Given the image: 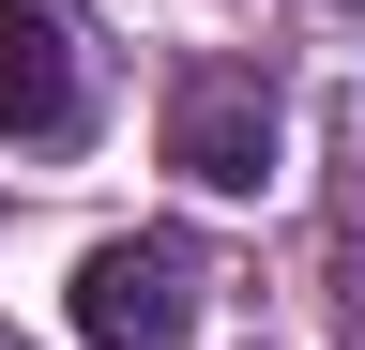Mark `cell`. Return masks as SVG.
Returning <instances> with one entry per match:
<instances>
[{
	"label": "cell",
	"instance_id": "3957f363",
	"mask_svg": "<svg viewBox=\"0 0 365 350\" xmlns=\"http://www.w3.org/2000/svg\"><path fill=\"white\" fill-rule=\"evenodd\" d=\"M0 138H16V153L91 138V61H76V16H61V0H0Z\"/></svg>",
	"mask_w": 365,
	"mask_h": 350
},
{
	"label": "cell",
	"instance_id": "6da1fadb",
	"mask_svg": "<svg viewBox=\"0 0 365 350\" xmlns=\"http://www.w3.org/2000/svg\"><path fill=\"white\" fill-rule=\"evenodd\" d=\"M61 320H76V350H198V259L168 229H107L76 259Z\"/></svg>",
	"mask_w": 365,
	"mask_h": 350
},
{
	"label": "cell",
	"instance_id": "7a4b0ae2",
	"mask_svg": "<svg viewBox=\"0 0 365 350\" xmlns=\"http://www.w3.org/2000/svg\"><path fill=\"white\" fill-rule=\"evenodd\" d=\"M274 138H289V122H274V92H259L244 61H198V76L168 92V168L213 183V198H259V183H274Z\"/></svg>",
	"mask_w": 365,
	"mask_h": 350
}]
</instances>
